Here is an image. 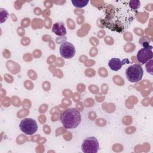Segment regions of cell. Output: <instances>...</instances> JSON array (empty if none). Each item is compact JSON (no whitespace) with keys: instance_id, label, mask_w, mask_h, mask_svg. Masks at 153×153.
<instances>
[{"instance_id":"obj_1","label":"cell","mask_w":153,"mask_h":153,"mask_svg":"<svg viewBox=\"0 0 153 153\" xmlns=\"http://www.w3.org/2000/svg\"><path fill=\"white\" fill-rule=\"evenodd\" d=\"M60 120L65 128H74L80 124L81 117L78 110L75 108H71L65 110L60 115Z\"/></svg>"},{"instance_id":"obj_2","label":"cell","mask_w":153,"mask_h":153,"mask_svg":"<svg viewBox=\"0 0 153 153\" xmlns=\"http://www.w3.org/2000/svg\"><path fill=\"white\" fill-rule=\"evenodd\" d=\"M143 75V70L142 66L138 64H134L128 67L126 71V75L127 79L131 82H136L142 79Z\"/></svg>"},{"instance_id":"obj_3","label":"cell","mask_w":153,"mask_h":153,"mask_svg":"<svg viewBox=\"0 0 153 153\" xmlns=\"http://www.w3.org/2000/svg\"><path fill=\"white\" fill-rule=\"evenodd\" d=\"M99 148V143L96 137L91 136L84 140L81 149L84 153H96Z\"/></svg>"},{"instance_id":"obj_4","label":"cell","mask_w":153,"mask_h":153,"mask_svg":"<svg viewBox=\"0 0 153 153\" xmlns=\"http://www.w3.org/2000/svg\"><path fill=\"white\" fill-rule=\"evenodd\" d=\"M20 129L26 135H32L38 129V125L35 120L32 118H24L19 124Z\"/></svg>"},{"instance_id":"obj_5","label":"cell","mask_w":153,"mask_h":153,"mask_svg":"<svg viewBox=\"0 0 153 153\" xmlns=\"http://www.w3.org/2000/svg\"><path fill=\"white\" fill-rule=\"evenodd\" d=\"M60 56L64 59H71L75 54V48L73 44L69 42H63L59 49Z\"/></svg>"},{"instance_id":"obj_6","label":"cell","mask_w":153,"mask_h":153,"mask_svg":"<svg viewBox=\"0 0 153 153\" xmlns=\"http://www.w3.org/2000/svg\"><path fill=\"white\" fill-rule=\"evenodd\" d=\"M152 46L150 45L149 47L142 48L139 50L137 53V59L142 64L146 63L148 61L152 59L153 52L152 51Z\"/></svg>"},{"instance_id":"obj_7","label":"cell","mask_w":153,"mask_h":153,"mask_svg":"<svg viewBox=\"0 0 153 153\" xmlns=\"http://www.w3.org/2000/svg\"><path fill=\"white\" fill-rule=\"evenodd\" d=\"M129 63L130 62L128 59H124L121 60L118 58H112L108 62V66L111 70L114 71H117L122 68L123 65Z\"/></svg>"},{"instance_id":"obj_8","label":"cell","mask_w":153,"mask_h":153,"mask_svg":"<svg viewBox=\"0 0 153 153\" xmlns=\"http://www.w3.org/2000/svg\"><path fill=\"white\" fill-rule=\"evenodd\" d=\"M52 31L57 36H64L66 34V30L63 23H55L52 27Z\"/></svg>"},{"instance_id":"obj_9","label":"cell","mask_w":153,"mask_h":153,"mask_svg":"<svg viewBox=\"0 0 153 153\" xmlns=\"http://www.w3.org/2000/svg\"><path fill=\"white\" fill-rule=\"evenodd\" d=\"M88 2V0H71L73 5L78 8H81L85 7Z\"/></svg>"},{"instance_id":"obj_10","label":"cell","mask_w":153,"mask_h":153,"mask_svg":"<svg viewBox=\"0 0 153 153\" xmlns=\"http://www.w3.org/2000/svg\"><path fill=\"white\" fill-rule=\"evenodd\" d=\"M149 42H150V39L149 37H148L146 36H143L139 39V43L141 45H142L143 47V48L149 47L150 46L149 45Z\"/></svg>"},{"instance_id":"obj_11","label":"cell","mask_w":153,"mask_h":153,"mask_svg":"<svg viewBox=\"0 0 153 153\" xmlns=\"http://www.w3.org/2000/svg\"><path fill=\"white\" fill-rule=\"evenodd\" d=\"M140 2L139 1H136V0H131L129 2V6L133 10H136L140 7Z\"/></svg>"},{"instance_id":"obj_12","label":"cell","mask_w":153,"mask_h":153,"mask_svg":"<svg viewBox=\"0 0 153 153\" xmlns=\"http://www.w3.org/2000/svg\"><path fill=\"white\" fill-rule=\"evenodd\" d=\"M152 59L149 60L146 63V69L148 73L152 75Z\"/></svg>"}]
</instances>
